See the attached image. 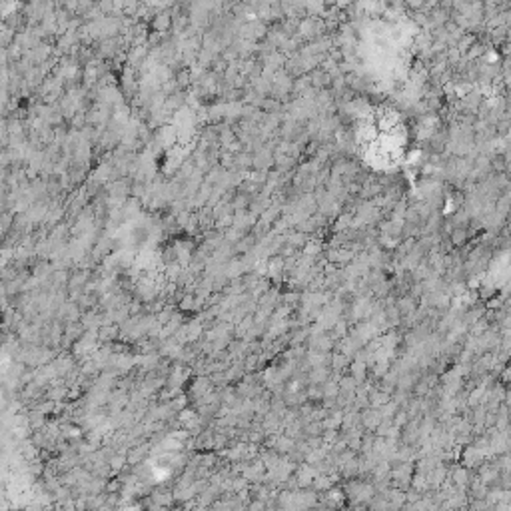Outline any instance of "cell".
Segmentation results:
<instances>
[{"mask_svg": "<svg viewBox=\"0 0 511 511\" xmlns=\"http://www.w3.org/2000/svg\"><path fill=\"white\" fill-rule=\"evenodd\" d=\"M405 4H407L409 8H413V10H419V8L425 6V0H405Z\"/></svg>", "mask_w": 511, "mask_h": 511, "instance_id": "cell-1", "label": "cell"}]
</instances>
